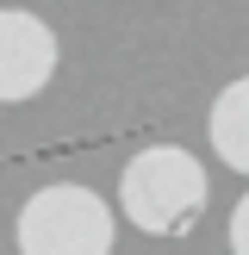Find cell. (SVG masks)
I'll return each mask as SVG.
<instances>
[{"mask_svg": "<svg viewBox=\"0 0 249 255\" xmlns=\"http://www.w3.org/2000/svg\"><path fill=\"white\" fill-rule=\"evenodd\" d=\"M231 255H249V193L237 199V212H231Z\"/></svg>", "mask_w": 249, "mask_h": 255, "instance_id": "5", "label": "cell"}, {"mask_svg": "<svg viewBox=\"0 0 249 255\" xmlns=\"http://www.w3.org/2000/svg\"><path fill=\"white\" fill-rule=\"evenodd\" d=\"M212 149H218L224 168L249 174V75L212 100Z\"/></svg>", "mask_w": 249, "mask_h": 255, "instance_id": "4", "label": "cell"}, {"mask_svg": "<svg viewBox=\"0 0 249 255\" xmlns=\"http://www.w3.org/2000/svg\"><path fill=\"white\" fill-rule=\"evenodd\" d=\"M50 75H56V31L37 12L0 6V106L44 94Z\"/></svg>", "mask_w": 249, "mask_h": 255, "instance_id": "3", "label": "cell"}, {"mask_svg": "<svg viewBox=\"0 0 249 255\" xmlns=\"http://www.w3.org/2000/svg\"><path fill=\"white\" fill-rule=\"evenodd\" d=\"M112 206L81 181L37 187L19 206V255H112Z\"/></svg>", "mask_w": 249, "mask_h": 255, "instance_id": "2", "label": "cell"}, {"mask_svg": "<svg viewBox=\"0 0 249 255\" xmlns=\"http://www.w3.org/2000/svg\"><path fill=\"white\" fill-rule=\"evenodd\" d=\"M206 168L181 143H149L124 162L119 174V212L143 237H187L193 218L206 212Z\"/></svg>", "mask_w": 249, "mask_h": 255, "instance_id": "1", "label": "cell"}]
</instances>
